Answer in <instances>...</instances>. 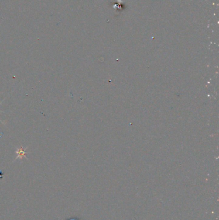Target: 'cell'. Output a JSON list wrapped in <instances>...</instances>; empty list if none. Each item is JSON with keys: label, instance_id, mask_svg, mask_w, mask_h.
Wrapping results in <instances>:
<instances>
[{"label": "cell", "instance_id": "1", "mask_svg": "<svg viewBox=\"0 0 219 220\" xmlns=\"http://www.w3.org/2000/svg\"><path fill=\"white\" fill-rule=\"evenodd\" d=\"M26 148L25 149H23V147H21V148L20 149H17V151H16V153L18 154V156L16 157L15 159H18V158H20V159H23V157L25 156L26 155ZM25 158H26V156H25Z\"/></svg>", "mask_w": 219, "mask_h": 220}, {"label": "cell", "instance_id": "2", "mask_svg": "<svg viewBox=\"0 0 219 220\" xmlns=\"http://www.w3.org/2000/svg\"><path fill=\"white\" fill-rule=\"evenodd\" d=\"M0 122H2V123H3V124H4V123H3V122H2V120H0Z\"/></svg>", "mask_w": 219, "mask_h": 220}, {"label": "cell", "instance_id": "3", "mask_svg": "<svg viewBox=\"0 0 219 220\" xmlns=\"http://www.w3.org/2000/svg\"><path fill=\"white\" fill-rule=\"evenodd\" d=\"M2 102H1V103H0V104H2ZM0 112H3V111H0Z\"/></svg>", "mask_w": 219, "mask_h": 220}]
</instances>
